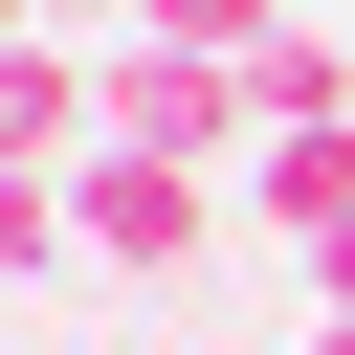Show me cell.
Wrapping results in <instances>:
<instances>
[{"label":"cell","instance_id":"2","mask_svg":"<svg viewBox=\"0 0 355 355\" xmlns=\"http://www.w3.org/2000/svg\"><path fill=\"white\" fill-rule=\"evenodd\" d=\"M67 244L133 266V288H178V266L222 244V178H200V155H89V178H67Z\"/></svg>","mask_w":355,"mask_h":355},{"label":"cell","instance_id":"4","mask_svg":"<svg viewBox=\"0 0 355 355\" xmlns=\"http://www.w3.org/2000/svg\"><path fill=\"white\" fill-rule=\"evenodd\" d=\"M311 355H355V333H311Z\"/></svg>","mask_w":355,"mask_h":355},{"label":"cell","instance_id":"3","mask_svg":"<svg viewBox=\"0 0 355 355\" xmlns=\"http://www.w3.org/2000/svg\"><path fill=\"white\" fill-rule=\"evenodd\" d=\"M244 200H266L288 244H355V111H311V133H266V155H244Z\"/></svg>","mask_w":355,"mask_h":355},{"label":"cell","instance_id":"1","mask_svg":"<svg viewBox=\"0 0 355 355\" xmlns=\"http://www.w3.org/2000/svg\"><path fill=\"white\" fill-rule=\"evenodd\" d=\"M111 155H200V178H244V155H266V67H200V44H111Z\"/></svg>","mask_w":355,"mask_h":355},{"label":"cell","instance_id":"5","mask_svg":"<svg viewBox=\"0 0 355 355\" xmlns=\"http://www.w3.org/2000/svg\"><path fill=\"white\" fill-rule=\"evenodd\" d=\"M244 355H266V333H244ZM288 355H311V333H288Z\"/></svg>","mask_w":355,"mask_h":355}]
</instances>
